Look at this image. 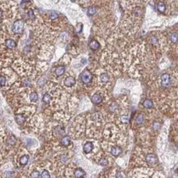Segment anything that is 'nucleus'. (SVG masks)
Masks as SVG:
<instances>
[{"instance_id": "nucleus-23", "label": "nucleus", "mask_w": 178, "mask_h": 178, "mask_svg": "<svg viewBox=\"0 0 178 178\" xmlns=\"http://www.w3.org/2000/svg\"><path fill=\"white\" fill-rule=\"evenodd\" d=\"M144 115L143 114H140V115H138L137 117H136V122L138 124H141V123H143L144 122Z\"/></svg>"}, {"instance_id": "nucleus-15", "label": "nucleus", "mask_w": 178, "mask_h": 178, "mask_svg": "<svg viewBox=\"0 0 178 178\" xmlns=\"http://www.w3.org/2000/svg\"><path fill=\"white\" fill-rule=\"evenodd\" d=\"M28 161H29V157L28 155L26 154V155H23L21 157V159H20V163H21L22 166H26V164H27Z\"/></svg>"}, {"instance_id": "nucleus-26", "label": "nucleus", "mask_w": 178, "mask_h": 178, "mask_svg": "<svg viewBox=\"0 0 178 178\" xmlns=\"http://www.w3.org/2000/svg\"><path fill=\"white\" fill-rule=\"evenodd\" d=\"M31 177H41V175L39 174V172H38L37 170H35V171H33V172H31Z\"/></svg>"}, {"instance_id": "nucleus-12", "label": "nucleus", "mask_w": 178, "mask_h": 178, "mask_svg": "<svg viewBox=\"0 0 178 178\" xmlns=\"http://www.w3.org/2000/svg\"><path fill=\"white\" fill-rule=\"evenodd\" d=\"M70 142H71V139H70V136H65L62 138L61 140V143L63 146L65 147H67L69 146V144H70Z\"/></svg>"}, {"instance_id": "nucleus-9", "label": "nucleus", "mask_w": 178, "mask_h": 178, "mask_svg": "<svg viewBox=\"0 0 178 178\" xmlns=\"http://www.w3.org/2000/svg\"><path fill=\"white\" fill-rule=\"evenodd\" d=\"M5 45H6V47L9 48V49H12V48H14L16 47V42L13 40V39H7V40L5 41Z\"/></svg>"}, {"instance_id": "nucleus-19", "label": "nucleus", "mask_w": 178, "mask_h": 178, "mask_svg": "<svg viewBox=\"0 0 178 178\" xmlns=\"http://www.w3.org/2000/svg\"><path fill=\"white\" fill-rule=\"evenodd\" d=\"M38 94L37 93H35V92H33V93H31V94H30V99H31V101L32 102V103H35V102H37L38 100Z\"/></svg>"}, {"instance_id": "nucleus-14", "label": "nucleus", "mask_w": 178, "mask_h": 178, "mask_svg": "<svg viewBox=\"0 0 178 178\" xmlns=\"http://www.w3.org/2000/svg\"><path fill=\"white\" fill-rule=\"evenodd\" d=\"M169 39L171 42L173 43V44H176V43L178 42V34L177 33H175V32L172 33L169 36Z\"/></svg>"}, {"instance_id": "nucleus-6", "label": "nucleus", "mask_w": 178, "mask_h": 178, "mask_svg": "<svg viewBox=\"0 0 178 178\" xmlns=\"http://www.w3.org/2000/svg\"><path fill=\"white\" fill-rule=\"evenodd\" d=\"M145 160L147 161V163H149V164H154L156 163L157 161V158L156 156L154 155L153 154H147L146 157H145Z\"/></svg>"}, {"instance_id": "nucleus-17", "label": "nucleus", "mask_w": 178, "mask_h": 178, "mask_svg": "<svg viewBox=\"0 0 178 178\" xmlns=\"http://www.w3.org/2000/svg\"><path fill=\"white\" fill-rule=\"evenodd\" d=\"M143 105H144V107L146 108H152L154 106V104L150 99H145L144 101Z\"/></svg>"}, {"instance_id": "nucleus-35", "label": "nucleus", "mask_w": 178, "mask_h": 178, "mask_svg": "<svg viewBox=\"0 0 178 178\" xmlns=\"http://www.w3.org/2000/svg\"><path fill=\"white\" fill-rule=\"evenodd\" d=\"M116 176H117V177H123L124 176L122 175V173H121V172H117V175H116Z\"/></svg>"}, {"instance_id": "nucleus-1", "label": "nucleus", "mask_w": 178, "mask_h": 178, "mask_svg": "<svg viewBox=\"0 0 178 178\" xmlns=\"http://www.w3.org/2000/svg\"><path fill=\"white\" fill-rule=\"evenodd\" d=\"M23 27H24V21L22 20H18L13 23L12 30L16 34H21L23 31Z\"/></svg>"}, {"instance_id": "nucleus-3", "label": "nucleus", "mask_w": 178, "mask_h": 178, "mask_svg": "<svg viewBox=\"0 0 178 178\" xmlns=\"http://www.w3.org/2000/svg\"><path fill=\"white\" fill-rule=\"evenodd\" d=\"M161 81H162V85L163 86H167V85H170V82H171V77L168 74H163L161 77Z\"/></svg>"}, {"instance_id": "nucleus-21", "label": "nucleus", "mask_w": 178, "mask_h": 178, "mask_svg": "<svg viewBox=\"0 0 178 178\" xmlns=\"http://www.w3.org/2000/svg\"><path fill=\"white\" fill-rule=\"evenodd\" d=\"M16 121L19 123V124H22L25 122L26 121V118L24 116H22V115H16Z\"/></svg>"}, {"instance_id": "nucleus-24", "label": "nucleus", "mask_w": 178, "mask_h": 178, "mask_svg": "<svg viewBox=\"0 0 178 178\" xmlns=\"http://www.w3.org/2000/svg\"><path fill=\"white\" fill-rule=\"evenodd\" d=\"M50 94H45L44 96H43V101L44 102L45 104H48L49 102H50Z\"/></svg>"}, {"instance_id": "nucleus-30", "label": "nucleus", "mask_w": 178, "mask_h": 178, "mask_svg": "<svg viewBox=\"0 0 178 178\" xmlns=\"http://www.w3.org/2000/svg\"><path fill=\"white\" fill-rule=\"evenodd\" d=\"M28 15L30 16V18L32 19V20H34L35 19V14H34V12H33V10L32 9H30L29 10V12H28Z\"/></svg>"}, {"instance_id": "nucleus-11", "label": "nucleus", "mask_w": 178, "mask_h": 178, "mask_svg": "<svg viewBox=\"0 0 178 178\" xmlns=\"http://www.w3.org/2000/svg\"><path fill=\"white\" fill-rule=\"evenodd\" d=\"M74 176L75 177H77V178H80V177H83L85 176V171L83 169H81V168H77V169H75V172H74Z\"/></svg>"}, {"instance_id": "nucleus-22", "label": "nucleus", "mask_w": 178, "mask_h": 178, "mask_svg": "<svg viewBox=\"0 0 178 178\" xmlns=\"http://www.w3.org/2000/svg\"><path fill=\"white\" fill-rule=\"evenodd\" d=\"M7 142H8V144H10V145H13V144H15L16 142V139L15 138V136H9L8 137V140H7Z\"/></svg>"}, {"instance_id": "nucleus-4", "label": "nucleus", "mask_w": 178, "mask_h": 178, "mask_svg": "<svg viewBox=\"0 0 178 178\" xmlns=\"http://www.w3.org/2000/svg\"><path fill=\"white\" fill-rule=\"evenodd\" d=\"M75 84V79L73 77H67L64 80V85L67 87H71Z\"/></svg>"}, {"instance_id": "nucleus-10", "label": "nucleus", "mask_w": 178, "mask_h": 178, "mask_svg": "<svg viewBox=\"0 0 178 178\" xmlns=\"http://www.w3.org/2000/svg\"><path fill=\"white\" fill-rule=\"evenodd\" d=\"M100 47V44L97 40L95 39H93L90 43V48L92 49V50H97Z\"/></svg>"}, {"instance_id": "nucleus-28", "label": "nucleus", "mask_w": 178, "mask_h": 178, "mask_svg": "<svg viewBox=\"0 0 178 178\" xmlns=\"http://www.w3.org/2000/svg\"><path fill=\"white\" fill-rule=\"evenodd\" d=\"M160 126H161V125H160L159 122H158V121H154V124H153V127H154V129L155 130V131L159 130V128H160Z\"/></svg>"}, {"instance_id": "nucleus-31", "label": "nucleus", "mask_w": 178, "mask_h": 178, "mask_svg": "<svg viewBox=\"0 0 178 178\" xmlns=\"http://www.w3.org/2000/svg\"><path fill=\"white\" fill-rule=\"evenodd\" d=\"M151 43H152L154 45H156L158 44V38L156 36H152V37H151Z\"/></svg>"}, {"instance_id": "nucleus-27", "label": "nucleus", "mask_w": 178, "mask_h": 178, "mask_svg": "<svg viewBox=\"0 0 178 178\" xmlns=\"http://www.w3.org/2000/svg\"><path fill=\"white\" fill-rule=\"evenodd\" d=\"M82 29H83V24L82 23H78L77 26V33H81V31H82Z\"/></svg>"}, {"instance_id": "nucleus-34", "label": "nucleus", "mask_w": 178, "mask_h": 178, "mask_svg": "<svg viewBox=\"0 0 178 178\" xmlns=\"http://www.w3.org/2000/svg\"><path fill=\"white\" fill-rule=\"evenodd\" d=\"M100 165H102V166H107L108 165V160L107 159H103L100 162Z\"/></svg>"}, {"instance_id": "nucleus-7", "label": "nucleus", "mask_w": 178, "mask_h": 178, "mask_svg": "<svg viewBox=\"0 0 178 178\" xmlns=\"http://www.w3.org/2000/svg\"><path fill=\"white\" fill-rule=\"evenodd\" d=\"M102 100H103V98H102L101 95L98 94H94V95H92V97H91V101L93 102L94 104H100Z\"/></svg>"}, {"instance_id": "nucleus-5", "label": "nucleus", "mask_w": 178, "mask_h": 178, "mask_svg": "<svg viewBox=\"0 0 178 178\" xmlns=\"http://www.w3.org/2000/svg\"><path fill=\"white\" fill-rule=\"evenodd\" d=\"M94 149V144L93 143L91 142H87L85 144V145L83 147V149H84V152L85 154H90L92 150Z\"/></svg>"}, {"instance_id": "nucleus-16", "label": "nucleus", "mask_w": 178, "mask_h": 178, "mask_svg": "<svg viewBox=\"0 0 178 178\" xmlns=\"http://www.w3.org/2000/svg\"><path fill=\"white\" fill-rule=\"evenodd\" d=\"M158 10L160 12H164L166 11V5L163 2H159L158 3Z\"/></svg>"}, {"instance_id": "nucleus-32", "label": "nucleus", "mask_w": 178, "mask_h": 178, "mask_svg": "<svg viewBox=\"0 0 178 178\" xmlns=\"http://www.w3.org/2000/svg\"><path fill=\"white\" fill-rule=\"evenodd\" d=\"M50 19L51 20H55L56 18L58 17V14H57V12H51V14H50Z\"/></svg>"}, {"instance_id": "nucleus-33", "label": "nucleus", "mask_w": 178, "mask_h": 178, "mask_svg": "<svg viewBox=\"0 0 178 178\" xmlns=\"http://www.w3.org/2000/svg\"><path fill=\"white\" fill-rule=\"evenodd\" d=\"M121 121H122L123 122H127V121H129V117H128L127 115H124V116L121 117Z\"/></svg>"}, {"instance_id": "nucleus-8", "label": "nucleus", "mask_w": 178, "mask_h": 178, "mask_svg": "<svg viewBox=\"0 0 178 178\" xmlns=\"http://www.w3.org/2000/svg\"><path fill=\"white\" fill-rule=\"evenodd\" d=\"M111 154L112 155H113V156H118V155H120V154L122 153V149H121L120 147H118V146H114L111 149Z\"/></svg>"}, {"instance_id": "nucleus-36", "label": "nucleus", "mask_w": 178, "mask_h": 178, "mask_svg": "<svg viewBox=\"0 0 178 178\" xmlns=\"http://www.w3.org/2000/svg\"><path fill=\"white\" fill-rule=\"evenodd\" d=\"M176 172H178V169H177V170L176 171Z\"/></svg>"}, {"instance_id": "nucleus-13", "label": "nucleus", "mask_w": 178, "mask_h": 178, "mask_svg": "<svg viewBox=\"0 0 178 178\" xmlns=\"http://www.w3.org/2000/svg\"><path fill=\"white\" fill-rule=\"evenodd\" d=\"M65 71V67L64 66H58V67L55 69V74L57 75H62Z\"/></svg>"}, {"instance_id": "nucleus-29", "label": "nucleus", "mask_w": 178, "mask_h": 178, "mask_svg": "<svg viewBox=\"0 0 178 178\" xmlns=\"http://www.w3.org/2000/svg\"><path fill=\"white\" fill-rule=\"evenodd\" d=\"M0 82H1V86L3 87L6 84V78L3 77V75H1L0 77Z\"/></svg>"}, {"instance_id": "nucleus-2", "label": "nucleus", "mask_w": 178, "mask_h": 178, "mask_svg": "<svg viewBox=\"0 0 178 178\" xmlns=\"http://www.w3.org/2000/svg\"><path fill=\"white\" fill-rule=\"evenodd\" d=\"M92 78H93V75H92L91 72L88 70H85L81 75V81L85 84H89L92 81Z\"/></svg>"}, {"instance_id": "nucleus-25", "label": "nucleus", "mask_w": 178, "mask_h": 178, "mask_svg": "<svg viewBox=\"0 0 178 178\" xmlns=\"http://www.w3.org/2000/svg\"><path fill=\"white\" fill-rule=\"evenodd\" d=\"M41 177L42 178H49V177H50V174H49V172H48L47 170H44L42 172Z\"/></svg>"}, {"instance_id": "nucleus-20", "label": "nucleus", "mask_w": 178, "mask_h": 178, "mask_svg": "<svg viewBox=\"0 0 178 178\" xmlns=\"http://www.w3.org/2000/svg\"><path fill=\"white\" fill-rule=\"evenodd\" d=\"M100 80L104 83H107L109 81V77H108V75L107 73H103L100 75Z\"/></svg>"}, {"instance_id": "nucleus-18", "label": "nucleus", "mask_w": 178, "mask_h": 178, "mask_svg": "<svg viewBox=\"0 0 178 178\" xmlns=\"http://www.w3.org/2000/svg\"><path fill=\"white\" fill-rule=\"evenodd\" d=\"M95 13H96V8H95V7L92 6L88 8V10H87V15L88 16H94Z\"/></svg>"}]
</instances>
